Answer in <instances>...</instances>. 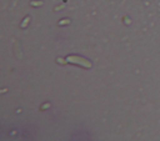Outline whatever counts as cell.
I'll return each mask as SVG.
<instances>
[{"label":"cell","mask_w":160,"mask_h":141,"mask_svg":"<svg viewBox=\"0 0 160 141\" xmlns=\"http://www.w3.org/2000/svg\"><path fill=\"white\" fill-rule=\"evenodd\" d=\"M29 20H30V17H26V19H25V20H24V22H22V24H21V26H22V27H25V26H26V24H28V21H29Z\"/></svg>","instance_id":"2"},{"label":"cell","mask_w":160,"mask_h":141,"mask_svg":"<svg viewBox=\"0 0 160 141\" xmlns=\"http://www.w3.org/2000/svg\"><path fill=\"white\" fill-rule=\"evenodd\" d=\"M66 61H68V62H72V64L81 65V66H84V67H91V62H90L89 60H86L85 57L78 56V55L68 56V57H66Z\"/></svg>","instance_id":"1"}]
</instances>
